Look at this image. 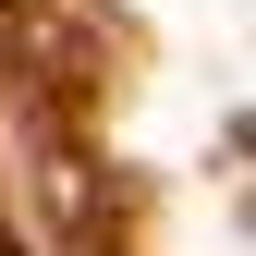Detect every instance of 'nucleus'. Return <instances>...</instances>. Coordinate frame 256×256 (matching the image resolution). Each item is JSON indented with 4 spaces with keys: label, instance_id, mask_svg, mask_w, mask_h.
I'll use <instances>...</instances> for the list:
<instances>
[]
</instances>
